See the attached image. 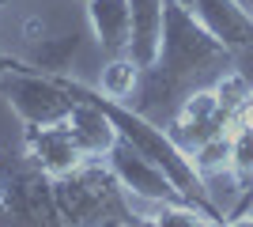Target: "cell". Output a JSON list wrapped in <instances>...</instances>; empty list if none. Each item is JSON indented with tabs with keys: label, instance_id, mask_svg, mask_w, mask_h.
Here are the masks:
<instances>
[{
	"label": "cell",
	"instance_id": "5",
	"mask_svg": "<svg viewBox=\"0 0 253 227\" xmlns=\"http://www.w3.org/2000/svg\"><path fill=\"white\" fill-rule=\"evenodd\" d=\"M23 140H27V155L49 178H64V174H72L76 167L87 163V155L80 151L72 129H68V118L57 121V125H27Z\"/></svg>",
	"mask_w": 253,
	"mask_h": 227
},
{
	"label": "cell",
	"instance_id": "6",
	"mask_svg": "<svg viewBox=\"0 0 253 227\" xmlns=\"http://www.w3.org/2000/svg\"><path fill=\"white\" fill-rule=\"evenodd\" d=\"M193 11L231 57L253 61V15L238 0H193Z\"/></svg>",
	"mask_w": 253,
	"mask_h": 227
},
{
	"label": "cell",
	"instance_id": "14",
	"mask_svg": "<svg viewBox=\"0 0 253 227\" xmlns=\"http://www.w3.org/2000/svg\"><path fill=\"white\" fill-rule=\"evenodd\" d=\"M178 4H185V8H193V0H178Z\"/></svg>",
	"mask_w": 253,
	"mask_h": 227
},
{
	"label": "cell",
	"instance_id": "11",
	"mask_svg": "<svg viewBox=\"0 0 253 227\" xmlns=\"http://www.w3.org/2000/svg\"><path fill=\"white\" fill-rule=\"evenodd\" d=\"M140 80H144V68H140L128 53H121V57H110V61H106L98 91L110 95L114 102H132L136 91H140Z\"/></svg>",
	"mask_w": 253,
	"mask_h": 227
},
{
	"label": "cell",
	"instance_id": "16",
	"mask_svg": "<svg viewBox=\"0 0 253 227\" xmlns=\"http://www.w3.org/2000/svg\"><path fill=\"white\" fill-rule=\"evenodd\" d=\"M0 178H4V163H0Z\"/></svg>",
	"mask_w": 253,
	"mask_h": 227
},
{
	"label": "cell",
	"instance_id": "3",
	"mask_svg": "<svg viewBox=\"0 0 253 227\" xmlns=\"http://www.w3.org/2000/svg\"><path fill=\"white\" fill-rule=\"evenodd\" d=\"M0 227H64L45 171H19L0 185Z\"/></svg>",
	"mask_w": 253,
	"mask_h": 227
},
{
	"label": "cell",
	"instance_id": "9",
	"mask_svg": "<svg viewBox=\"0 0 253 227\" xmlns=\"http://www.w3.org/2000/svg\"><path fill=\"white\" fill-rule=\"evenodd\" d=\"M87 19H91V31H95L98 45L110 57L128 53V38H132L128 0H87Z\"/></svg>",
	"mask_w": 253,
	"mask_h": 227
},
{
	"label": "cell",
	"instance_id": "13",
	"mask_svg": "<svg viewBox=\"0 0 253 227\" xmlns=\"http://www.w3.org/2000/svg\"><path fill=\"white\" fill-rule=\"evenodd\" d=\"M140 227H219V220L204 216L193 205H163L151 216H140Z\"/></svg>",
	"mask_w": 253,
	"mask_h": 227
},
{
	"label": "cell",
	"instance_id": "1",
	"mask_svg": "<svg viewBox=\"0 0 253 227\" xmlns=\"http://www.w3.org/2000/svg\"><path fill=\"white\" fill-rule=\"evenodd\" d=\"M219 61H231V53L208 34V27L197 19V11L178 4V0H167V27H163L159 61L151 68H144L140 91L128 106L155 121L159 114H170L174 102L185 98V87L197 76L208 72Z\"/></svg>",
	"mask_w": 253,
	"mask_h": 227
},
{
	"label": "cell",
	"instance_id": "7",
	"mask_svg": "<svg viewBox=\"0 0 253 227\" xmlns=\"http://www.w3.org/2000/svg\"><path fill=\"white\" fill-rule=\"evenodd\" d=\"M128 57L140 68H151L163 49V27H167V0H128Z\"/></svg>",
	"mask_w": 253,
	"mask_h": 227
},
{
	"label": "cell",
	"instance_id": "2",
	"mask_svg": "<svg viewBox=\"0 0 253 227\" xmlns=\"http://www.w3.org/2000/svg\"><path fill=\"white\" fill-rule=\"evenodd\" d=\"M53 205L64 227H114L140 224L128 205V189L117 182L110 163L87 159L64 178H53Z\"/></svg>",
	"mask_w": 253,
	"mask_h": 227
},
{
	"label": "cell",
	"instance_id": "10",
	"mask_svg": "<svg viewBox=\"0 0 253 227\" xmlns=\"http://www.w3.org/2000/svg\"><path fill=\"white\" fill-rule=\"evenodd\" d=\"M227 167L238 174L242 189H253V98L238 110L227 133Z\"/></svg>",
	"mask_w": 253,
	"mask_h": 227
},
{
	"label": "cell",
	"instance_id": "12",
	"mask_svg": "<svg viewBox=\"0 0 253 227\" xmlns=\"http://www.w3.org/2000/svg\"><path fill=\"white\" fill-rule=\"evenodd\" d=\"M76 53H80V34L72 31V34H61V38H45L31 53V65L45 76H64Z\"/></svg>",
	"mask_w": 253,
	"mask_h": 227
},
{
	"label": "cell",
	"instance_id": "8",
	"mask_svg": "<svg viewBox=\"0 0 253 227\" xmlns=\"http://www.w3.org/2000/svg\"><path fill=\"white\" fill-rule=\"evenodd\" d=\"M68 129H72L76 144H80V151H84L87 159H102V155H110V148L117 144L114 121L106 118L95 102H87V98H76L72 114H68Z\"/></svg>",
	"mask_w": 253,
	"mask_h": 227
},
{
	"label": "cell",
	"instance_id": "4",
	"mask_svg": "<svg viewBox=\"0 0 253 227\" xmlns=\"http://www.w3.org/2000/svg\"><path fill=\"white\" fill-rule=\"evenodd\" d=\"M110 171L117 174V182L125 185L132 197H144V201H155V205H185V197L178 193V185L167 178V171L151 163L144 151H136L128 140L117 136V144L106 155Z\"/></svg>",
	"mask_w": 253,
	"mask_h": 227
},
{
	"label": "cell",
	"instance_id": "15",
	"mask_svg": "<svg viewBox=\"0 0 253 227\" xmlns=\"http://www.w3.org/2000/svg\"><path fill=\"white\" fill-rule=\"evenodd\" d=\"M0 8H8V0H0Z\"/></svg>",
	"mask_w": 253,
	"mask_h": 227
}]
</instances>
